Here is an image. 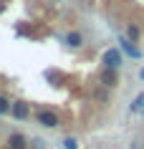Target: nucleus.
<instances>
[{"mask_svg":"<svg viewBox=\"0 0 144 149\" xmlns=\"http://www.w3.org/2000/svg\"><path fill=\"white\" fill-rule=\"evenodd\" d=\"M33 119H35V124L43 126V129H58V126L63 124L61 114H58V111H53V109H46V106L35 111V114H33Z\"/></svg>","mask_w":144,"mask_h":149,"instance_id":"obj_1","label":"nucleus"},{"mask_svg":"<svg viewBox=\"0 0 144 149\" xmlns=\"http://www.w3.org/2000/svg\"><path fill=\"white\" fill-rule=\"evenodd\" d=\"M124 66V53L121 48H106L101 53V68H111V71H121Z\"/></svg>","mask_w":144,"mask_h":149,"instance_id":"obj_2","label":"nucleus"},{"mask_svg":"<svg viewBox=\"0 0 144 149\" xmlns=\"http://www.w3.org/2000/svg\"><path fill=\"white\" fill-rule=\"evenodd\" d=\"M121 84V76H119V71H111V68H99V86H104V88H116Z\"/></svg>","mask_w":144,"mask_h":149,"instance_id":"obj_3","label":"nucleus"},{"mask_svg":"<svg viewBox=\"0 0 144 149\" xmlns=\"http://www.w3.org/2000/svg\"><path fill=\"white\" fill-rule=\"evenodd\" d=\"M10 116L15 119V121H25V119H31V104L23 101V99H18L13 101V109H10Z\"/></svg>","mask_w":144,"mask_h":149,"instance_id":"obj_4","label":"nucleus"},{"mask_svg":"<svg viewBox=\"0 0 144 149\" xmlns=\"http://www.w3.org/2000/svg\"><path fill=\"white\" fill-rule=\"evenodd\" d=\"M5 147L8 149H28V136H25L23 132H13L5 139Z\"/></svg>","mask_w":144,"mask_h":149,"instance_id":"obj_5","label":"nucleus"},{"mask_svg":"<svg viewBox=\"0 0 144 149\" xmlns=\"http://www.w3.org/2000/svg\"><path fill=\"white\" fill-rule=\"evenodd\" d=\"M119 43H121V53H127L129 58H142V51H139V46H136V43H131L127 36H121Z\"/></svg>","mask_w":144,"mask_h":149,"instance_id":"obj_6","label":"nucleus"},{"mask_svg":"<svg viewBox=\"0 0 144 149\" xmlns=\"http://www.w3.org/2000/svg\"><path fill=\"white\" fill-rule=\"evenodd\" d=\"M63 43L68 48H81V46H83V33H81V31H68L63 36Z\"/></svg>","mask_w":144,"mask_h":149,"instance_id":"obj_7","label":"nucleus"},{"mask_svg":"<svg viewBox=\"0 0 144 149\" xmlns=\"http://www.w3.org/2000/svg\"><path fill=\"white\" fill-rule=\"evenodd\" d=\"M127 38L131 40V43H139V40H142V28L136 23H127Z\"/></svg>","mask_w":144,"mask_h":149,"instance_id":"obj_8","label":"nucleus"},{"mask_svg":"<svg viewBox=\"0 0 144 149\" xmlns=\"http://www.w3.org/2000/svg\"><path fill=\"white\" fill-rule=\"evenodd\" d=\"M10 109H13V101L0 94V116H10Z\"/></svg>","mask_w":144,"mask_h":149,"instance_id":"obj_9","label":"nucleus"},{"mask_svg":"<svg viewBox=\"0 0 144 149\" xmlns=\"http://www.w3.org/2000/svg\"><path fill=\"white\" fill-rule=\"evenodd\" d=\"M96 99V101H101V104H106L109 101V88H104V86H96L94 88V94H91Z\"/></svg>","mask_w":144,"mask_h":149,"instance_id":"obj_10","label":"nucleus"},{"mask_svg":"<svg viewBox=\"0 0 144 149\" xmlns=\"http://www.w3.org/2000/svg\"><path fill=\"white\" fill-rule=\"evenodd\" d=\"M142 109H144V94H139V96H134V101H131L129 111H131V114H136V111H142Z\"/></svg>","mask_w":144,"mask_h":149,"instance_id":"obj_11","label":"nucleus"},{"mask_svg":"<svg viewBox=\"0 0 144 149\" xmlns=\"http://www.w3.org/2000/svg\"><path fill=\"white\" fill-rule=\"evenodd\" d=\"M61 144H63V149H79V139L76 136H66Z\"/></svg>","mask_w":144,"mask_h":149,"instance_id":"obj_12","label":"nucleus"},{"mask_svg":"<svg viewBox=\"0 0 144 149\" xmlns=\"http://www.w3.org/2000/svg\"><path fill=\"white\" fill-rule=\"evenodd\" d=\"M139 79H144V68H142V71H139Z\"/></svg>","mask_w":144,"mask_h":149,"instance_id":"obj_13","label":"nucleus"},{"mask_svg":"<svg viewBox=\"0 0 144 149\" xmlns=\"http://www.w3.org/2000/svg\"><path fill=\"white\" fill-rule=\"evenodd\" d=\"M0 149H8V147H5V144H3V147H0Z\"/></svg>","mask_w":144,"mask_h":149,"instance_id":"obj_14","label":"nucleus"}]
</instances>
